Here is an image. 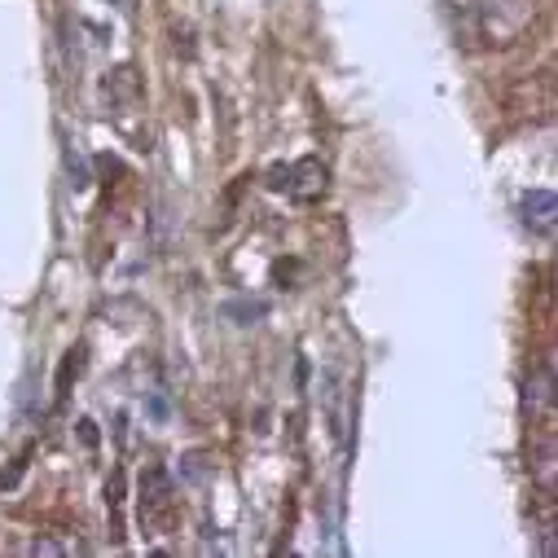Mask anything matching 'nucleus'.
<instances>
[{"instance_id": "obj_1", "label": "nucleus", "mask_w": 558, "mask_h": 558, "mask_svg": "<svg viewBox=\"0 0 558 558\" xmlns=\"http://www.w3.org/2000/svg\"><path fill=\"white\" fill-rule=\"evenodd\" d=\"M326 181H330V172H326V163L321 159H299L290 167H273L269 172V189L290 194L295 203H312V198H321L326 194Z\"/></svg>"}, {"instance_id": "obj_2", "label": "nucleus", "mask_w": 558, "mask_h": 558, "mask_svg": "<svg viewBox=\"0 0 558 558\" xmlns=\"http://www.w3.org/2000/svg\"><path fill=\"white\" fill-rule=\"evenodd\" d=\"M172 475L163 471V466H150V471L141 475V523L145 528H163L167 519H172Z\"/></svg>"}, {"instance_id": "obj_3", "label": "nucleus", "mask_w": 558, "mask_h": 558, "mask_svg": "<svg viewBox=\"0 0 558 558\" xmlns=\"http://www.w3.org/2000/svg\"><path fill=\"white\" fill-rule=\"evenodd\" d=\"M519 220H523V229H532L537 238H554V229H558V198L550 194V189H532V194H523Z\"/></svg>"}, {"instance_id": "obj_4", "label": "nucleus", "mask_w": 558, "mask_h": 558, "mask_svg": "<svg viewBox=\"0 0 558 558\" xmlns=\"http://www.w3.org/2000/svg\"><path fill=\"white\" fill-rule=\"evenodd\" d=\"M523 405L532 409V414H550L554 409V370L550 365H541V370H532V378H528V392H523Z\"/></svg>"}, {"instance_id": "obj_5", "label": "nucleus", "mask_w": 558, "mask_h": 558, "mask_svg": "<svg viewBox=\"0 0 558 558\" xmlns=\"http://www.w3.org/2000/svg\"><path fill=\"white\" fill-rule=\"evenodd\" d=\"M80 370H84V348H71L66 352V361H62V370H58V400H66L71 378H80Z\"/></svg>"}, {"instance_id": "obj_6", "label": "nucleus", "mask_w": 558, "mask_h": 558, "mask_svg": "<svg viewBox=\"0 0 558 558\" xmlns=\"http://www.w3.org/2000/svg\"><path fill=\"white\" fill-rule=\"evenodd\" d=\"M66 167H71V176H75V185H88L93 176H88V167H84V159H80V150H66Z\"/></svg>"}, {"instance_id": "obj_7", "label": "nucleus", "mask_w": 558, "mask_h": 558, "mask_svg": "<svg viewBox=\"0 0 558 558\" xmlns=\"http://www.w3.org/2000/svg\"><path fill=\"white\" fill-rule=\"evenodd\" d=\"M185 462H189V466H185V471H181L185 479H203V475H207V466H198V453H189V457H185Z\"/></svg>"}, {"instance_id": "obj_8", "label": "nucleus", "mask_w": 558, "mask_h": 558, "mask_svg": "<svg viewBox=\"0 0 558 558\" xmlns=\"http://www.w3.org/2000/svg\"><path fill=\"white\" fill-rule=\"evenodd\" d=\"M80 435H84V444H88V449H93V444H97V431H93V422H80Z\"/></svg>"}]
</instances>
